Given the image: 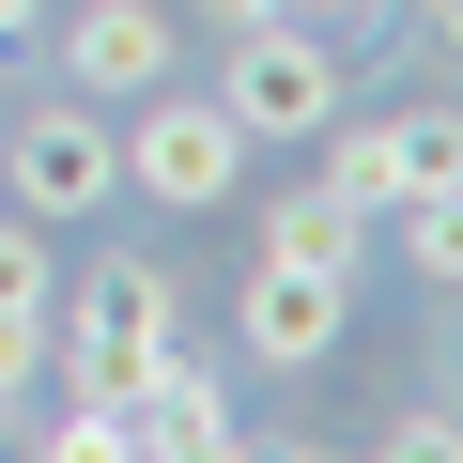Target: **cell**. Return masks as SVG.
Returning <instances> with one entry per match:
<instances>
[{
	"label": "cell",
	"instance_id": "cell-1",
	"mask_svg": "<svg viewBox=\"0 0 463 463\" xmlns=\"http://www.w3.org/2000/svg\"><path fill=\"white\" fill-rule=\"evenodd\" d=\"M355 248H371V232H355L325 185L279 201L263 248H248V294H232V355H248V371H325V355L355 340Z\"/></svg>",
	"mask_w": 463,
	"mask_h": 463
},
{
	"label": "cell",
	"instance_id": "cell-2",
	"mask_svg": "<svg viewBox=\"0 0 463 463\" xmlns=\"http://www.w3.org/2000/svg\"><path fill=\"white\" fill-rule=\"evenodd\" d=\"M170 340H185V309H170V263H139V248H109L93 279H62V309H47V371L62 386H139Z\"/></svg>",
	"mask_w": 463,
	"mask_h": 463
},
{
	"label": "cell",
	"instance_id": "cell-3",
	"mask_svg": "<svg viewBox=\"0 0 463 463\" xmlns=\"http://www.w3.org/2000/svg\"><path fill=\"white\" fill-rule=\"evenodd\" d=\"M216 109L248 124V139H325V124L355 109L340 32H325V16H248V32H232V62H216Z\"/></svg>",
	"mask_w": 463,
	"mask_h": 463
},
{
	"label": "cell",
	"instance_id": "cell-4",
	"mask_svg": "<svg viewBox=\"0 0 463 463\" xmlns=\"http://www.w3.org/2000/svg\"><path fill=\"white\" fill-rule=\"evenodd\" d=\"M309 155H325L309 185H325V201H340L355 232H386L402 201H432V185H463V109H386V124H355V109H340V124H325Z\"/></svg>",
	"mask_w": 463,
	"mask_h": 463
},
{
	"label": "cell",
	"instance_id": "cell-5",
	"mask_svg": "<svg viewBox=\"0 0 463 463\" xmlns=\"http://www.w3.org/2000/svg\"><path fill=\"white\" fill-rule=\"evenodd\" d=\"M109 185H124V124L93 93H47V109L0 124V201H16V216L78 232V216H109Z\"/></svg>",
	"mask_w": 463,
	"mask_h": 463
},
{
	"label": "cell",
	"instance_id": "cell-6",
	"mask_svg": "<svg viewBox=\"0 0 463 463\" xmlns=\"http://www.w3.org/2000/svg\"><path fill=\"white\" fill-rule=\"evenodd\" d=\"M248 155H263V139L232 124L216 93H185V78H155V93L124 109V185L170 201V216H216L232 185H248Z\"/></svg>",
	"mask_w": 463,
	"mask_h": 463
},
{
	"label": "cell",
	"instance_id": "cell-7",
	"mask_svg": "<svg viewBox=\"0 0 463 463\" xmlns=\"http://www.w3.org/2000/svg\"><path fill=\"white\" fill-rule=\"evenodd\" d=\"M109 432H124V463H216L232 448V371L201 340H170L139 386H109Z\"/></svg>",
	"mask_w": 463,
	"mask_h": 463
},
{
	"label": "cell",
	"instance_id": "cell-8",
	"mask_svg": "<svg viewBox=\"0 0 463 463\" xmlns=\"http://www.w3.org/2000/svg\"><path fill=\"white\" fill-rule=\"evenodd\" d=\"M170 62H185L170 0H78V16H62V93H93V109H139Z\"/></svg>",
	"mask_w": 463,
	"mask_h": 463
},
{
	"label": "cell",
	"instance_id": "cell-9",
	"mask_svg": "<svg viewBox=\"0 0 463 463\" xmlns=\"http://www.w3.org/2000/svg\"><path fill=\"white\" fill-rule=\"evenodd\" d=\"M62 309V248H47V216L0 201V325H47Z\"/></svg>",
	"mask_w": 463,
	"mask_h": 463
},
{
	"label": "cell",
	"instance_id": "cell-10",
	"mask_svg": "<svg viewBox=\"0 0 463 463\" xmlns=\"http://www.w3.org/2000/svg\"><path fill=\"white\" fill-rule=\"evenodd\" d=\"M386 232H402V263H417L432 294H463V185H432V201H402Z\"/></svg>",
	"mask_w": 463,
	"mask_h": 463
},
{
	"label": "cell",
	"instance_id": "cell-11",
	"mask_svg": "<svg viewBox=\"0 0 463 463\" xmlns=\"http://www.w3.org/2000/svg\"><path fill=\"white\" fill-rule=\"evenodd\" d=\"M386 448H402V463H463V417H448V402H417V417H402Z\"/></svg>",
	"mask_w": 463,
	"mask_h": 463
},
{
	"label": "cell",
	"instance_id": "cell-12",
	"mask_svg": "<svg viewBox=\"0 0 463 463\" xmlns=\"http://www.w3.org/2000/svg\"><path fill=\"white\" fill-rule=\"evenodd\" d=\"M294 16H325V32H355V47H371V32H386V0H294Z\"/></svg>",
	"mask_w": 463,
	"mask_h": 463
},
{
	"label": "cell",
	"instance_id": "cell-13",
	"mask_svg": "<svg viewBox=\"0 0 463 463\" xmlns=\"http://www.w3.org/2000/svg\"><path fill=\"white\" fill-rule=\"evenodd\" d=\"M201 16H216V32H248V16H294V0H201Z\"/></svg>",
	"mask_w": 463,
	"mask_h": 463
},
{
	"label": "cell",
	"instance_id": "cell-14",
	"mask_svg": "<svg viewBox=\"0 0 463 463\" xmlns=\"http://www.w3.org/2000/svg\"><path fill=\"white\" fill-rule=\"evenodd\" d=\"M32 32H47V0H0V47H32Z\"/></svg>",
	"mask_w": 463,
	"mask_h": 463
}]
</instances>
